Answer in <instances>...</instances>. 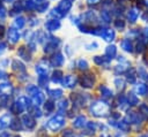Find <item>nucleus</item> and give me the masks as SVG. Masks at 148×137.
<instances>
[{
  "instance_id": "obj_20",
  "label": "nucleus",
  "mask_w": 148,
  "mask_h": 137,
  "mask_svg": "<svg viewBox=\"0 0 148 137\" xmlns=\"http://www.w3.org/2000/svg\"><path fill=\"white\" fill-rule=\"evenodd\" d=\"M50 96H51L52 98L58 99V98H60V97L62 96V91L59 90V89H57V90H51V91H50Z\"/></svg>"
},
{
  "instance_id": "obj_12",
  "label": "nucleus",
  "mask_w": 148,
  "mask_h": 137,
  "mask_svg": "<svg viewBox=\"0 0 148 137\" xmlns=\"http://www.w3.org/2000/svg\"><path fill=\"white\" fill-rule=\"evenodd\" d=\"M127 102H128V105H131V106L138 105V104H139V98H138L135 94L130 93V94H128V98H127Z\"/></svg>"
},
{
  "instance_id": "obj_13",
  "label": "nucleus",
  "mask_w": 148,
  "mask_h": 137,
  "mask_svg": "<svg viewBox=\"0 0 148 137\" xmlns=\"http://www.w3.org/2000/svg\"><path fill=\"white\" fill-rule=\"evenodd\" d=\"M139 111H140V115H142L145 119H148V105L141 104L139 107Z\"/></svg>"
},
{
  "instance_id": "obj_6",
  "label": "nucleus",
  "mask_w": 148,
  "mask_h": 137,
  "mask_svg": "<svg viewBox=\"0 0 148 137\" xmlns=\"http://www.w3.org/2000/svg\"><path fill=\"white\" fill-rule=\"evenodd\" d=\"M81 84H82V86H84V87H91L92 84H94V77H92L91 75H86V76H83L82 79H81Z\"/></svg>"
},
{
  "instance_id": "obj_1",
  "label": "nucleus",
  "mask_w": 148,
  "mask_h": 137,
  "mask_svg": "<svg viewBox=\"0 0 148 137\" xmlns=\"http://www.w3.org/2000/svg\"><path fill=\"white\" fill-rule=\"evenodd\" d=\"M108 111H109V106L104 101H96L90 107L91 114H94L95 116H98V117L105 116L106 113H108Z\"/></svg>"
},
{
  "instance_id": "obj_27",
  "label": "nucleus",
  "mask_w": 148,
  "mask_h": 137,
  "mask_svg": "<svg viewBox=\"0 0 148 137\" xmlns=\"http://www.w3.org/2000/svg\"><path fill=\"white\" fill-rule=\"evenodd\" d=\"M114 53H116V47H114V46H109V47L106 48V54H108V55L112 56V55H114Z\"/></svg>"
},
{
  "instance_id": "obj_36",
  "label": "nucleus",
  "mask_w": 148,
  "mask_h": 137,
  "mask_svg": "<svg viewBox=\"0 0 148 137\" xmlns=\"http://www.w3.org/2000/svg\"><path fill=\"white\" fill-rule=\"evenodd\" d=\"M139 137H148V135H141V136H139Z\"/></svg>"
},
{
  "instance_id": "obj_35",
  "label": "nucleus",
  "mask_w": 148,
  "mask_h": 137,
  "mask_svg": "<svg viewBox=\"0 0 148 137\" xmlns=\"http://www.w3.org/2000/svg\"><path fill=\"white\" fill-rule=\"evenodd\" d=\"M90 3H96V2H98V0H88Z\"/></svg>"
},
{
  "instance_id": "obj_22",
  "label": "nucleus",
  "mask_w": 148,
  "mask_h": 137,
  "mask_svg": "<svg viewBox=\"0 0 148 137\" xmlns=\"http://www.w3.org/2000/svg\"><path fill=\"white\" fill-rule=\"evenodd\" d=\"M121 46H123L124 50H126V51H128V52L132 51V45H131L130 40H127V39H125V40L121 41Z\"/></svg>"
},
{
  "instance_id": "obj_14",
  "label": "nucleus",
  "mask_w": 148,
  "mask_h": 137,
  "mask_svg": "<svg viewBox=\"0 0 148 137\" xmlns=\"http://www.w3.org/2000/svg\"><path fill=\"white\" fill-rule=\"evenodd\" d=\"M69 7H71V2H67V1H61L60 2V5L58 6V10L60 12H66V10H68L69 9Z\"/></svg>"
},
{
  "instance_id": "obj_31",
  "label": "nucleus",
  "mask_w": 148,
  "mask_h": 137,
  "mask_svg": "<svg viewBox=\"0 0 148 137\" xmlns=\"http://www.w3.org/2000/svg\"><path fill=\"white\" fill-rule=\"evenodd\" d=\"M114 83H116L117 87H120V89H123V87H124V81H123L121 78H120V79H119V78H118V79H116V82H114Z\"/></svg>"
},
{
  "instance_id": "obj_10",
  "label": "nucleus",
  "mask_w": 148,
  "mask_h": 137,
  "mask_svg": "<svg viewBox=\"0 0 148 137\" xmlns=\"http://www.w3.org/2000/svg\"><path fill=\"white\" fill-rule=\"evenodd\" d=\"M10 123V116L9 115H3L0 117V130L5 129L6 127H8Z\"/></svg>"
},
{
  "instance_id": "obj_4",
  "label": "nucleus",
  "mask_w": 148,
  "mask_h": 137,
  "mask_svg": "<svg viewBox=\"0 0 148 137\" xmlns=\"http://www.w3.org/2000/svg\"><path fill=\"white\" fill-rule=\"evenodd\" d=\"M22 123L23 125L29 129V130H32L35 127H36V122H35V119L30 115V114H25L22 116Z\"/></svg>"
},
{
  "instance_id": "obj_5",
  "label": "nucleus",
  "mask_w": 148,
  "mask_h": 137,
  "mask_svg": "<svg viewBox=\"0 0 148 137\" xmlns=\"http://www.w3.org/2000/svg\"><path fill=\"white\" fill-rule=\"evenodd\" d=\"M62 84H64L65 87H73L76 84V77L72 76V75H68L62 79Z\"/></svg>"
},
{
  "instance_id": "obj_11",
  "label": "nucleus",
  "mask_w": 148,
  "mask_h": 137,
  "mask_svg": "<svg viewBox=\"0 0 148 137\" xmlns=\"http://www.w3.org/2000/svg\"><path fill=\"white\" fill-rule=\"evenodd\" d=\"M114 127H117L120 131H128V129H130L128 122H126V121H119V122L116 123Z\"/></svg>"
},
{
  "instance_id": "obj_33",
  "label": "nucleus",
  "mask_w": 148,
  "mask_h": 137,
  "mask_svg": "<svg viewBox=\"0 0 148 137\" xmlns=\"http://www.w3.org/2000/svg\"><path fill=\"white\" fill-rule=\"evenodd\" d=\"M143 37L146 38V40H148V28L143 30Z\"/></svg>"
},
{
  "instance_id": "obj_19",
  "label": "nucleus",
  "mask_w": 148,
  "mask_h": 137,
  "mask_svg": "<svg viewBox=\"0 0 148 137\" xmlns=\"http://www.w3.org/2000/svg\"><path fill=\"white\" fill-rule=\"evenodd\" d=\"M136 92L140 94V96H143V94H146V92H147V86L145 85V84H138L136 85Z\"/></svg>"
},
{
  "instance_id": "obj_25",
  "label": "nucleus",
  "mask_w": 148,
  "mask_h": 137,
  "mask_svg": "<svg viewBox=\"0 0 148 137\" xmlns=\"http://www.w3.org/2000/svg\"><path fill=\"white\" fill-rule=\"evenodd\" d=\"M54 108V104L52 101H46L45 102V111L46 112H52Z\"/></svg>"
},
{
  "instance_id": "obj_26",
  "label": "nucleus",
  "mask_w": 148,
  "mask_h": 137,
  "mask_svg": "<svg viewBox=\"0 0 148 137\" xmlns=\"http://www.w3.org/2000/svg\"><path fill=\"white\" fill-rule=\"evenodd\" d=\"M61 75H62V73L61 71H54V74H53V82H59L60 79H61Z\"/></svg>"
},
{
  "instance_id": "obj_30",
  "label": "nucleus",
  "mask_w": 148,
  "mask_h": 137,
  "mask_svg": "<svg viewBox=\"0 0 148 137\" xmlns=\"http://www.w3.org/2000/svg\"><path fill=\"white\" fill-rule=\"evenodd\" d=\"M79 67H80L81 69H87V67H88L87 61H84V60H80V61H79Z\"/></svg>"
},
{
  "instance_id": "obj_32",
  "label": "nucleus",
  "mask_w": 148,
  "mask_h": 137,
  "mask_svg": "<svg viewBox=\"0 0 148 137\" xmlns=\"http://www.w3.org/2000/svg\"><path fill=\"white\" fill-rule=\"evenodd\" d=\"M87 125H88V129H89V130H92V132L96 130V123H94V122H88Z\"/></svg>"
},
{
  "instance_id": "obj_8",
  "label": "nucleus",
  "mask_w": 148,
  "mask_h": 137,
  "mask_svg": "<svg viewBox=\"0 0 148 137\" xmlns=\"http://www.w3.org/2000/svg\"><path fill=\"white\" fill-rule=\"evenodd\" d=\"M86 123H87V120H86V117L84 116H77L75 120H74V122H73V125L75 127V128H83L84 125H86Z\"/></svg>"
},
{
  "instance_id": "obj_7",
  "label": "nucleus",
  "mask_w": 148,
  "mask_h": 137,
  "mask_svg": "<svg viewBox=\"0 0 148 137\" xmlns=\"http://www.w3.org/2000/svg\"><path fill=\"white\" fill-rule=\"evenodd\" d=\"M127 120L130 121L128 123H135V124L141 123V122H140V121H141L140 114L134 113V112H130V113H128V115H127Z\"/></svg>"
},
{
  "instance_id": "obj_34",
  "label": "nucleus",
  "mask_w": 148,
  "mask_h": 137,
  "mask_svg": "<svg viewBox=\"0 0 148 137\" xmlns=\"http://www.w3.org/2000/svg\"><path fill=\"white\" fill-rule=\"evenodd\" d=\"M114 137H126L124 134H121V132H118V134H116V136Z\"/></svg>"
},
{
  "instance_id": "obj_21",
  "label": "nucleus",
  "mask_w": 148,
  "mask_h": 137,
  "mask_svg": "<svg viewBox=\"0 0 148 137\" xmlns=\"http://www.w3.org/2000/svg\"><path fill=\"white\" fill-rule=\"evenodd\" d=\"M138 15H139L138 10H136V9H132V10L128 13V18H130V21H131V22H134V21L136 20Z\"/></svg>"
},
{
  "instance_id": "obj_37",
  "label": "nucleus",
  "mask_w": 148,
  "mask_h": 137,
  "mask_svg": "<svg viewBox=\"0 0 148 137\" xmlns=\"http://www.w3.org/2000/svg\"><path fill=\"white\" fill-rule=\"evenodd\" d=\"M15 137H21V136H15Z\"/></svg>"
},
{
  "instance_id": "obj_16",
  "label": "nucleus",
  "mask_w": 148,
  "mask_h": 137,
  "mask_svg": "<svg viewBox=\"0 0 148 137\" xmlns=\"http://www.w3.org/2000/svg\"><path fill=\"white\" fill-rule=\"evenodd\" d=\"M103 38H104L105 40L110 41V40H112V39L114 38V32H113L112 30H106V31L103 33Z\"/></svg>"
},
{
  "instance_id": "obj_9",
  "label": "nucleus",
  "mask_w": 148,
  "mask_h": 137,
  "mask_svg": "<svg viewBox=\"0 0 148 137\" xmlns=\"http://www.w3.org/2000/svg\"><path fill=\"white\" fill-rule=\"evenodd\" d=\"M32 100H34V104H35L36 106H38V105H40V104L44 102V94H43L40 91H38L37 93H35V94L32 96Z\"/></svg>"
},
{
  "instance_id": "obj_28",
  "label": "nucleus",
  "mask_w": 148,
  "mask_h": 137,
  "mask_svg": "<svg viewBox=\"0 0 148 137\" xmlns=\"http://www.w3.org/2000/svg\"><path fill=\"white\" fill-rule=\"evenodd\" d=\"M61 63H62V56L59 54L57 58H54V59H53V64L58 66V64H61Z\"/></svg>"
},
{
  "instance_id": "obj_24",
  "label": "nucleus",
  "mask_w": 148,
  "mask_h": 137,
  "mask_svg": "<svg viewBox=\"0 0 148 137\" xmlns=\"http://www.w3.org/2000/svg\"><path fill=\"white\" fill-rule=\"evenodd\" d=\"M67 106H68V101H67V100H61V101L58 104L59 111H65V109L67 108Z\"/></svg>"
},
{
  "instance_id": "obj_23",
  "label": "nucleus",
  "mask_w": 148,
  "mask_h": 137,
  "mask_svg": "<svg viewBox=\"0 0 148 137\" xmlns=\"http://www.w3.org/2000/svg\"><path fill=\"white\" fill-rule=\"evenodd\" d=\"M10 128H12V130H15V131H17V130H20L21 129V123L18 122V121H13L12 123H10Z\"/></svg>"
},
{
  "instance_id": "obj_18",
  "label": "nucleus",
  "mask_w": 148,
  "mask_h": 137,
  "mask_svg": "<svg viewBox=\"0 0 148 137\" xmlns=\"http://www.w3.org/2000/svg\"><path fill=\"white\" fill-rule=\"evenodd\" d=\"M99 90H101V92H102V94H103L104 97H112V91H111L109 87H106L105 85H102V86L99 87Z\"/></svg>"
},
{
  "instance_id": "obj_2",
  "label": "nucleus",
  "mask_w": 148,
  "mask_h": 137,
  "mask_svg": "<svg viewBox=\"0 0 148 137\" xmlns=\"http://www.w3.org/2000/svg\"><path fill=\"white\" fill-rule=\"evenodd\" d=\"M64 125H65V117L62 115H56V116H53L52 119L49 120V122L46 124L47 129L50 131H54V132L58 131V130H60Z\"/></svg>"
},
{
  "instance_id": "obj_29",
  "label": "nucleus",
  "mask_w": 148,
  "mask_h": 137,
  "mask_svg": "<svg viewBox=\"0 0 148 137\" xmlns=\"http://www.w3.org/2000/svg\"><path fill=\"white\" fill-rule=\"evenodd\" d=\"M31 112H32V115H34V116H36V117H40V116H42L40 111H39L38 108H36V107H35V108H32V109H31Z\"/></svg>"
},
{
  "instance_id": "obj_15",
  "label": "nucleus",
  "mask_w": 148,
  "mask_h": 137,
  "mask_svg": "<svg viewBox=\"0 0 148 137\" xmlns=\"http://www.w3.org/2000/svg\"><path fill=\"white\" fill-rule=\"evenodd\" d=\"M59 22L58 21H50V22H47L46 23V28L49 29V30H51V31H53V30H56V29H58L59 28Z\"/></svg>"
},
{
  "instance_id": "obj_3",
  "label": "nucleus",
  "mask_w": 148,
  "mask_h": 137,
  "mask_svg": "<svg viewBox=\"0 0 148 137\" xmlns=\"http://www.w3.org/2000/svg\"><path fill=\"white\" fill-rule=\"evenodd\" d=\"M29 107H30V100L25 97H21L15 102V109H16L17 113H21V112H23L24 109H27Z\"/></svg>"
},
{
  "instance_id": "obj_17",
  "label": "nucleus",
  "mask_w": 148,
  "mask_h": 137,
  "mask_svg": "<svg viewBox=\"0 0 148 137\" xmlns=\"http://www.w3.org/2000/svg\"><path fill=\"white\" fill-rule=\"evenodd\" d=\"M36 70H37V73L40 74V75H46V73H47V67L44 66L43 63H39L38 66H36Z\"/></svg>"
}]
</instances>
